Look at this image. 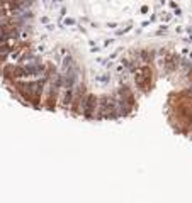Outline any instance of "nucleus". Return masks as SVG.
Instances as JSON below:
<instances>
[{
    "instance_id": "nucleus-1",
    "label": "nucleus",
    "mask_w": 192,
    "mask_h": 203,
    "mask_svg": "<svg viewBox=\"0 0 192 203\" xmlns=\"http://www.w3.org/2000/svg\"><path fill=\"white\" fill-rule=\"evenodd\" d=\"M99 115L100 119H117V112H116V102L112 96H104L99 100Z\"/></svg>"
},
{
    "instance_id": "nucleus-2",
    "label": "nucleus",
    "mask_w": 192,
    "mask_h": 203,
    "mask_svg": "<svg viewBox=\"0 0 192 203\" xmlns=\"http://www.w3.org/2000/svg\"><path fill=\"white\" fill-rule=\"evenodd\" d=\"M85 98H87V92H85L83 85H78L77 88H73V100H72V105H70V110H72L73 115H82Z\"/></svg>"
},
{
    "instance_id": "nucleus-4",
    "label": "nucleus",
    "mask_w": 192,
    "mask_h": 203,
    "mask_svg": "<svg viewBox=\"0 0 192 203\" xmlns=\"http://www.w3.org/2000/svg\"><path fill=\"white\" fill-rule=\"evenodd\" d=\"M63 90H65V93H63V100H61L63 109H70L72 100H73V88H63Z\"/></svg>"
},
{
    "instance_id": "nucleus-3",
    "label": "nucleus",
    "mask_w": 192,
    "mask_h": 203,
    "mask_svg": "<svg viewBox=\"0 0 192 203\" xmlns=\"http://www.w3.org/2000/svg\"><path fill=\"white\" fill-rule=\"evenodd\" d=\"M97 105H99V98H97L95 95H87V98H85V103H83V112H82V115L85 117V119H94L95 117V109Z\"/></svg>"
}]
</instances>
